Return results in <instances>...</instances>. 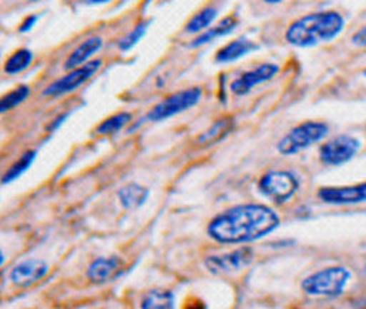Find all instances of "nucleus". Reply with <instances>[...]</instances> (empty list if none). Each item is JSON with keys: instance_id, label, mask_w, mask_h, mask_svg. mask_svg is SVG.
<instances>
[{"instance_id": "10", "label": "nucleus", "mask_w": 366, "mask_h": 309, "mask_svg": "<svg viewBox=\"0 0 366 309\" xmlns=\"http://www.w3.org/2000/svg\"><path fill=\"white\" fill-rule=\"evenodd\" d=\"M319 198L325 204L350 206L366 201V181L344 186V187H322L317 193Z\"/></svg>"}, {"instance_id": "5", "label": "nucleus", "mask_w": 366, "mask_h": 309, "mask_svg": "<svg viewBox=\"0 0 366 309\" xmlns=\"http://www.w3.org/2000/svg\"><path fill=\"white\" fill-rule=\"evenodd\" d=\"M203 90L202 88H190L174 93L158 103L147 116V118L152 123L168 120L177 114L192 108L202 98Z\"/></svg>"}, {"instance_id": "29", "label": "nucleus", "mask_w": 366, "mask_h": 309, "mask_svg": "<svg viewBox=\"0 0 366 309\" xmlns=\"http://www.w3.org/2000/svg\"><path fill=\"white\" fill-rule=\"evenodd\" d=\"M265 3H268V4H279V3H282V1H285V0H264Z\"/></svg>"}, {"instance_id": "9", "label": "nucleus", "mask_w": 366, "mask_h": 309, "mask_svg": "<svg viewBox=\"0 0 366 309\" xmlns=\"http://www.w3.org/2000/svg\"><path fill=\"white\" fill-rule=\"evenodd\" d=\"M254 259V252L249 248L237 249L224 255L210 256L206 259L204 265L213 274H227L231 271L242 270Z\"/></svg>"}, {"instance_id": "11", "label": "nucleus", "mask_w": 366, "mask_h": 309, "mask_svg": "<svg viewBox=\"0 0 366 309\" xmlns=\"http://www.w3.org/2000/svg\"><path fill=\"white\" fill-rule=\"evenodd\" d=\"M279 72V66L276 64H262L252 71H248L238 76L229 85V90L235 96H245L251 90L265 82H269L274 75Z\"/></svg>"}, {"instance_id": "1", "label": "nucleus", "mask_w": 366, "mask_h": 309, "mask_svg": "<svg viewBox=\"0 0 366 309\" xmlns=\"http://www.w3.org/2000/svg\"><path fill=\"white\" fill-rule=\"evenodd\" d=\"M280 220L272 208L264 204H241L214 217L207 235L226 245L255 242L272 233Z\"/></svg>"}, {"instance_id": "20", "label": "nucleus", "mask_w": 366, "mask_h": 309, "mask_svg": "<svg viewBox=\"0 0 366 309\" xmlns=\"http://www.w3.org/2000/svg\"><path fill=\"white\" fill-rule=\"evenodd\" d=\"M174 307H175V297L171 291H167V290L149 291L141 303V308L144 309H171Z\"/></svg>"}, {"instance_id": "32", "label": "nucleus", "mask_w": 366, "mask_h": 309, "mask_svg": "<svg viewBox=\"0 0 366 309\" xmlns=\"http://www.w3.org/2000/svg\"><path fill=\"white\" fill-rule=\"evenodd\" d=\"M30 1H36V0H30Z\"/></svg>"}, {"instance_id": "31", "label": "nucleus", "mask_w": 366, "mask_h": 309, "mask_svg": "<svg viewBox=\"0 0 366 309\" xmlns=\"http://www.w3.org/2000/svg\"><path fill=\"white\" fill-rule=\"evenodd\" d=\"M364 75H365V76H366V69H365V72H364Z\"/></svg>"}, {"instance_id": "30", "label": "nucleus", "mask_w": 366, "mask_h": 309, "mask_svg": "<svg viewBox=\"0 0 366 309\" xmlns=\"http://www.w3.org/2000/svg\"><path fill=\"white\" fill-rule=\"evenodd\" d=\"M91 3L93 4H100V3H107V1H110V0H89Z\"/></svg>"}, {"instance_id": "18", "label": "nucleus", "mask_w": 366, "mask_h": 309, "mask_svg": "<svg viewBox=\"0 0 366 309\" xmlns=\"http://www.w3.org/2000/svg\"><path fill=\"white\" fill-rule=\"evenodd\" d=\"M238 21L235 20L234 16H227L226 19H223L216 27L213 29H209L207 31H204L203 34H199L192 43L190 46L192 48H197V46H202V45H206L207 43H212L213 40L219 39V37H224L229 33L234 31V29L237 27Z\"/></svg>"}, {"instance_id": "8", "label": "nucleus", "mask_w": 366, "mask_h": 309, "mask_svg": "<svg viewBox=\"0 0 366 309\" xmlns=\"http://www.w3.org/2000/svg\"><path fill=\"white\" fill-rule=\"evenodd\" d=\"M100 66H102L100 59L89 61L85 65L69 71L65 76L52 82L49 86H46L43 94L56 97V96H62V94L75 91L76 88H81L85 82H88L92 76L100 69Z\"/></svg>"}, {"instance_id": "21", "label": "nucleus", "mask_w": 366, "mask_h": 309, "mask_svg": "<svg viewBox=\"0 0 366 309\" xmlns=\"http://www.w3.org/2000/svg\"><path fill=\"white\" fill-rule=\"evenodd\" d=\"M33 61V52L29 48H20L13 52L4 64V72L7 75H17L27 69Z\"/></svg>"}, {"instance_id": "19", "label": "nucleus", "mask_w": 366, "mask_h": 309, "mask_svg": "<svg viewBox=\"0 0 366 309\" xmlns=\"http://www.w3.org/2000/svg\"><path fill=\"white\" fill-rule=\"evenodd\" d=\"M217 17V9L216 7H204L199 13H196L184 26V31L189 34H199L209 29L212 23Z\"/></svg>"}, {"instance_id": "4", "label": "nucleus", "mask_w": 366, "mask_h": 309, "mask_svg": "<svg viewBox=\"0 0 366 309\" xmlns=\"http://www.w3.org/2000/svg\"><path fill=\"white\" fill-rule=\"evenodd\" d=\"M328 133V126L321 121H306L286 133L277 143V152L280 155H295L312 145L320 142Z\"/></svg>"}, {"instance_id": "15", "label": "nucleus", "mask_w": 366, "mask_h": 309, "mask_svg": "<svg viewBox=\"0 0 366 309\" xmlns=\"http://www.w3.org/2000/svg\"><path fill=\"white\" fill-rule=\"evenodd\" d=\"M102 39L100 37H91L86 41H84L79 45L74 52L69 54V56L66 58L65 64H64V69L65 71H72L75 68H79L82 65H85L86 62H89L88 59L91 58L93 54H96L100 48H102Z\"/></svg>"}, {"instance_id": "17", "label": "nucleus", "mask_w": 366, "mask_h": 309, "mask_svg": "<svg viewBox=\"0 0 366 309\" xmlns=\"http://www.w3.org/2000/svg\"><path fill=\"white\" fill-rule=\"evenodd\" d=\"M120 204L126 210H136L138 207L144 206V203L148 200L149 191L144 186L137 183H130L124 187H122L117 193Z\"/></svg>"}, {"instance_id": "12", "label": "nucleus", "mask_w": 366, "mask_h": 309, "mask_svg": "<svg viewBox=\"0 0 366 309\" xmlns=\"http://www.w3.org/2000/svg\"><path fill=\"white\" fill-rule=\"evenodd\" d=\"M48 273V265L40 259H29L16 265L10 273V280L17 287H30L43 280Z\"/></svg>"}, {"instance_id": "16", "label": "nucleus", "mask_w": 366, "mask_h": 309, "mask_svg": "<svg viewBox=\"0 0 366 309\" xmlns=\"http://www.w3.org/2000/svg\"><path fill=\"white\" fill-rule=\"evenodd\" d=\"M257 48H258L257 44L248 39H237L217 51L216 61L220 64L234 62V61L248 55L249 52H252Z\"/></svg>"}, {"instance_id": "28", "label": "nucleus", "mask_w": 366, "mask_h": 309, "mask_svg": "<svg viewBox=\"0 0 366 309\" xmlns=\"http://www.w3.org/2000/svg\"><path fill=\"white\" fill-rule=\"evenodd\" d=\"M65 117H66V116H59V117H58V120H55V121H54V123H52V124H51V126H49V130H51V131H52V130H55V128H58V127H59V126H61V123H62V121H64V120H65Z\"/></svg>"}, {"instance_id": "24", "label": "nucleus", "mask_w": 366, "mask_h": 309, "mask_svg": "<svg viewBox=\"0 0 366 309\" xmlns=\"http://www.w3.org/2000/svg\"><path fill=\"white\" fill-rule=\"evenodd\" d=\"M30 96V88L29 86H19V88L11 90L10 93H7L1 101H0V113H7L11 108L17 107L19 104H21L27 97Z\"/></svg>"}, {"instance_id": "26", "label": "nucleus", "mask_w": 366, "mask_h": 309, "mask_svg": "<svg viewBox=\"0 0 366 309\" xmlns=\"http://www.w3.org/2000/svg\"><path fill=\"white\" fill-rule=\"evenodd\" d=\"M351 43L360 48H366V26L360 29L351 39Z\"/></svg>"}, {"instance_id": "27", "label": "nucleus", "mask_w": 366, "mask_h": 309, "mask_svg": "<svg viewBox=\"0 0 366 309\" xmlns=\"http://www.w3.org/2000/svg\"><path fill=\"white\" fill-rule=\"evenodd\" d=\"M37 16H29L27 19H24V21L21 23V26H20V33H27V31H30L31 30V27L36 24V21H37Z\"/></svg>"}, {"instance_id": "13", "label": "nucleus", "mask_w": 366, "mask_h": 309, "mask_svg": "<svg viewBox=\"0 0 366 309\" xmlns=\"http://www.w3.org/2000/svg\"><path fill=\"white\" fill-rule=\"evenodd\" d=\"M122 270L123 265L119 258H99L88 267L86 275L93 284H104L116 278Z\"/></svg>"}, {"instance_id": "14", "label": "nucleus", "mask_w": 366, "mask_h": 309, "mask_svg": "<svg viewBox=\"0 0 366 309\" xmlns=\"http://www.w3.org/2000/svg\"><path fill=\"white\" fill-rule=\"evenodd\" d=\"M235 127V121L232 117H222L214 121L204 133H200L196 143L203 148H210L217 142L223 141Z\"/></svg>"}, {"instance_id": "3", "label": "nucleus", "mask_w": 366, "mask_h": 309, "mask_svg": "<svg viewBox=\"0 0 366 309\" xmlns=\"http://www.w3.org/2000/svg\"><path fill=\"white\" fill-rule=\"evenodd\" d=\"M350 278L351 273L347 267L332 265L322 268L305 278L302 283V288L306 294L313 297L334 298L340 297L344 293Z\"/></svg>"}, {"instance_id": "2", "label": "nucleus", "mask_w": 366, "mask_h": 309, "mask_svg": "<svg viewBox=\"0 0 366 309\" xmlns=\"http://www.w3.org/2000/svg\"><path fill=\"white\" fill-rule=\"evenodd\" d=\"M344 27L345 20L338 11H316L295 20L286 30L285 39L293 46H316L337 39Z\"/></svg>"}, {"instance_id": "23", "label": "nucleus", "mask_w": 366, "mask_h": 309, "mask_svg": "<svg viewBox=\"0 0 366 309\" xmlns=\"http://www.w3.org/2000/svg\"><path fill=\"white\" fill-rule=\"evenodd\" d=\"M36 156H37V151H27V152H24L21 155V158L14 165H11L10 169L4 173V176L1 178V183L7 184V183H10V181H13V180H16V178L21 176L33 165Z\"/></svg>"}, {"instance_id": "25", "label": "nucleus", "mask_w": 366, "mask_h": 309, "mask_svg": "<svg viewBox=\"0 0 366 309\" xmlns=\"http://www.w3.org/2000/svg\"><path fill=\"white\" fill-rule=\"evenodd\" d=\"M149 26V23L148 21H144V23H139L137 27L132 31V33H129L120 43H119V48L122 49V51H130L134 45L137 44L138 41L142 39V36L145 34V31H147V27Z\"/></svg>"}, {"instance_id": "22", "label": "nucleus", "mask_w": 366, "mask_h": 309, "mask_svg": "<svg viewBox=\"0 0 366 309\" xmlns=\"http://www.w3.org/2000/svg\"><path fill=\"white\" fill-rule=\"evenodd\" d=\"M133 120V116L130 113H117L112 117H109L107 120H104L103 123L99 124L97 127V133L100 135H110V133H119L120 130H123L124 127H127Z\"/></svg>"}, {"instance_id": "7", "label": "nucleus", "mask_w": 366, "mask_h": 309, "mask_svg": "<svg viewBox=\"0 0 366 309\" xmlns=\"http://www.w3.org/2000/svg\"><path fill=\"white\" fill-rule=\"evenodd\" d=\"M361 149V142L352 135H337L322 143L320 161L327 166H340L354 159Z\"/></svg>"}, {"instance_id": "6", "label": "nucleus", "mask_w": 366, "mask_h": 309, "mask_svg": "<svg viewBox=\"0 0 366 309\" xmlns=\"http://www.w3.org/2000/svg\"><path fill=\"white\" fill-rule=\"evenodd\" d=\"M259 191L274 204L287 203L299 190V180L286 171H269L259 180Z\"/></svg>"}]
</instances>
